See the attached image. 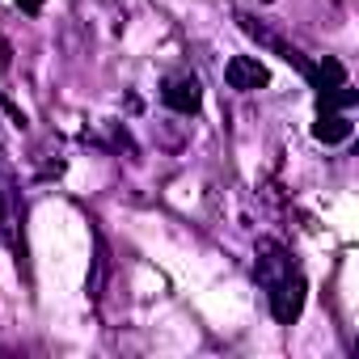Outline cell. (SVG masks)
Here are the masks:
<instances>
[{
  "label": "cell",
  "instance_id": "1",
  "mask_svg": "<svg viewBox=\"0 0 359 359\" xmlns=\"http://www.w3.org/2000/svg\"><path fill=\"white\" fill-rule=\"evenodd\" d=\"M266 296H271V317H275L279 325H292V321L304 313L309 283H304V275H300V271H292V275H283L275 287H266Z\"/></svg>",
  "mask_w": 359,
  "mask_h": 359
},
{
  "label": "cell",
  "instance_id": "2",
  "mask_svg": "<svg viewBox=\"0 0 359 359\" xmlns=\"http://www.w3.org/2000/svg\"><path fill=\"white\" fill-rule=\"evenodd\" d=\"M292 271H296V262H292L287 245L275 241V237H258V245H254V275H258V283L262 287H275Z\"/></svg>",
  "mask_w": 359,
  "mask_h": 359
},
{
  "label": "cell",
  "instance_id": "3",
  "mask_svg": "<svg viewBox=\"0 0 359 359\" xmlns=\"http://www.w3.org/2000/svg\"><path fill=\"white\" fill-rule=\"evenodd\" d=\"M224 81H229V89L258 93V89L271 85V72H266V64H262L258 55H233V60L224 64Z\"/></svg>",
  "mask_w": 359,
  "mask_h": 359
},
{
  "label": "cell",
  "instance_id": "4",
  "mask_svg": "<svg viewBox=\"0 0 359 359\" xmlns=\"http://www.w3.org/2000/svg\"><path fill=\"white\" fill-rule=\"evenodd\" d=\"M161 102L173 110V114H199L203 106V85L195 76H169L161 85Z\"/></svg>",
  "mask_w": 359,
  "mask_h": 359
},
{
  "label": "cell",
  "instance_id": "5",
  "mask_svg": "<svg viewBox=\"0 0 359 359\" xmlns=\"http://www.w3.org/2000/svg\"><path fill=\"white\" fill-rule=\"evenodd\" d=\"M13 229H18V182H13V173L0 165V237L22 254V241L13 237Z\"/></svg>",
  "mask_w": 359,
  "mask_h": 359
},
{
  "label": "cell",
  "instance_id": "6",
  "mask_svg": "<svg viewBox=\"0 0 359 359\" xmlns=\"http://www.w3.org/2000/svg\"><path fill=\"white\" fill-rule=\"evenodd\" d=\"M351 131H355V123L342 110H321L317 123H313V140L317 144H342V140H351Z\"/></svg>",
  "mask_w": 359,
  "mask_h": 359
},
{
  "label": "cell",
  "instance_id": "7",
  "mask_svg": "<svg viewBox=\"0 0 359 359\" xmlns=\"http://www.w3.org/2000/svg\"><path fill=\"white\" fill-rule=\"evenodd\" d=\"M106 275H110V250H106V237H102V233H93V271H89V279H85V292H89L93 300L102 296Z\"/></svg>",
  "mask_w": 359,
  "mask_h": 359
},
{
  "label": "cell",
  "instance_id": "8",
  "mask_svg": "<svg viewBox=\"0 0 359 359\" xmlns=\"http://www.w3.org/2000/svg\"><path fill=\"white\" fill-rule=\"evenodd\" d=\"M309 81H313V85L321 89V97H325V93H334V89H342V85H346V72H342V64H338V60H325Z\"/></svg>",
  "mask_w": 359,
  "mask_h": 359
},
{
  "label": "cell",
  "instance_id": "9",
  "mask_svg": "<svg viewBox=\"0 0 359 359\" xmlns=\"http://www.w3.org/2000/svg\"><path fill=\"white\" fill-rule=\"evenodd\" d=\"M13 5H18L22 13H30V18H34V13H43V0H13Z\"/></svg>",
  "mask_w": 359,
  "mask_h": 359
},
{
  "label": "cell",
  "instance_id": "10",
  "mask_svg": "<svg viewBox=\"0 0 359 359\" xmlns=\"http://www.w3.org/2000/svg\"><path fill=\"white\" fill-rule=\"evenodd\" d=\"M9 64H13V47H9V43H5V39H0V72H5V68H9Z\"/></svg>",
  "mask_w": 359,
  "mask_h": 359
}]
</instances>
